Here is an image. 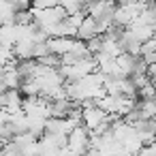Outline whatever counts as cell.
I'll return each instance as SVG.
<instances>
[{"label":"cell","instance_id":"cell-5","mask_svg":"<svg viewBox=\"0 0 156 156\" xmlns=\"http://www.w3.org/2000/svg\"><path fill=\"white\" fill-rule=\"evenodd\" d=\"M96 37H98V24H96V20L86 17V22H83L81 28L77 30V39L83 41V43H88V41L96 39Z\"/></svg>","mask_w":156,"mask_h":156},{"label":"cell","instance_id":"cell-8","mask_svg":"<svg viewBox=\"0 0 156 156\" xmlns=\"http://www.w3.org/2000/svg\"><path fill=\"white\" fill-rule=\"evenodd\" d=\"M60 7L66 11V15H79V13H86V5L83 2H71V0H66V2H60Z\"/></svg>","mask_w":156,"mask_h":156},{"label":"cell","instance_id":"cell-4","mask_svg":"<svg viewBox=\"0 0 156 156\" xmlns=\"http://www.w3.org/2000/svg\"><path fill=\"white\" fill-rule=\"evenodd\" d=\"M34 41H32V37H26V39H22V41H17L15 43V47H13V56L20 60V62H28V60H34Z\"/></svg>","mask_w":156,"mask_h":156},{"label":"cell","instance_id":"cell-9","mask_svg":"<svg viewBox=\"0 0 156 156\" xmlns=\"http://www.w3.org/2000/svg\"><path fill=\"white\" fill-rule=\"evenodd\" d=\"M47 54H49L47 43H37V45H34V60H41V58H45Z\"/></svg>","mask_w":156,"mask_h":156},{"label":"cell","instance_id":"cell-3","mask_svg":"<svg viewBox=\"0 0 156 156\" xmlns=\"http://www.w3.org/2000/svg\"><path fill=\"white\" fill-rule=\"evenodd\" d=\"M81 122H83V126L92 133V130H96L101 124L109 122V115H107V113H105L98 105H94V107L83 109V118H81Z\"/></svg>","mask_w":156,"mask_h":156},{"label":"cell","instance_id":"cell-2","mask_svg":"<svg viewBox=\"0 0 156 156\" xmlns=\"http://www.w3.org/2000/svg\"><path fill=\"white\" fill-rule=\"evenodd\" d=\"M118 5L113 2H86V15L101 22V20H113Z\"/></svg>","mask_w":156,"mask_h":156},{"label":"cell","instance_id":"cell-6","mask_svg":"<svg viewBox=\"0 0 156 156\" xmlns=\"http://www.w3.org/2000/svg\"><path fill=\"white\" fill-rule=\"evenodd\" d=\"M0 81L7 86V90H20L22 83H24V77H22V73H20L17 69H5Z\"/></svg>","mask_w":156,"mask_h":156},{"label":"cell","instance_id":"cell-1","mask_svg":"<svg viewBox=\"0 0 156 156\" xmlns=\"http://www.w3.org/2000/svg\"><path fill=\"white\" fill-rule=\"evenodd\" d=\"M66 147H69L73 154H77V156H86V154L90 152V130H88L83 124L77 126V128L69 135Z\"/></svg>","mask_w":156,"mask_h":156},{"label":"cell","instance_id":"cell-7","mask_svg":"<svg viewBox=\"0 0 156 156\" xmlns=\"http://www.w3.org/2000/svg\"><path fill=\"white\" fill-rule=\"evenodd\" d=\"M137 111L141 120H154L156 118V98L154 101H137Z\"/></svg>","mask_w":156,"mask_h":156}]
</instances>
